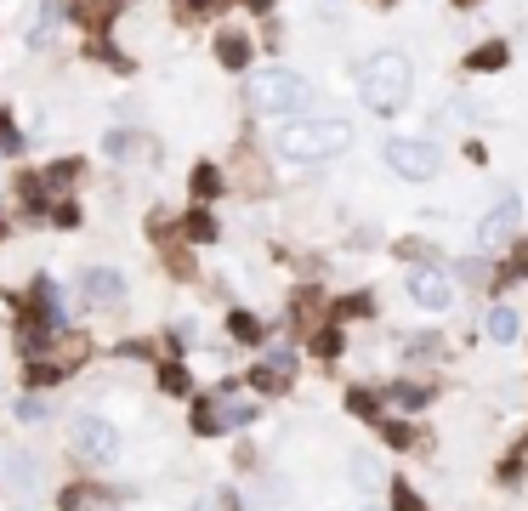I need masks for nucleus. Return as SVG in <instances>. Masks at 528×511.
Segmentation results:
<instances>
[{
  "instance_id": "f8f14e48",
  "label": "nucleus",
  "mask_w": 528,
  "mask_h": 511,
  "mask_svg": "<svg viewBox=\"0 0 528 511\" xmlns=\"http://www.w3.org/2000/svg\"><path fill=\"white\" fill-rule=\"evenodd\" d=\"M387 398H392V409L415 415V409H426V404H432V387H421V381H392V387H387Z\"/></svg>"
},
{
  "instance_id": "9b49d317",
  "label": "nucleus",
  "mask_w": 528,
  "mask_h": 511,
  "mask_svg": "<svg viewBox=\"0 0 528 511\" xmlns=\"http://www.w3.org/2000/svg\"><path fill=\"white\" fill-rule=\"evenodd\" d=\"M216 63L233 74H245L250 69V35H239V29H222L216 35Z\"/></svg>"
},
{
  "instance_id": "a878e982",
  "label": "nucleus",
  "mask_w": 528,
  "mask_h": 511,
  "mask_svg": "<svg viewBox=\"0 0 528 511\" xmlns=\"http://www.w3.org/2000/svg\"><path fill=\"white\" fill-rule=\"evenodd\" d=\"M318 353H330V358H335V353H341V335L324 330V335H318Z\"/></svg>"
},
{
  "instance_id": "6ab92c4d",
  "label": "nucleus",
  "mask_w": 528,
  "mask_h": 511,
  "mask_svg": "<svg viewBox=\"0 0 528 511\" xmlns=\"http://www.w3.org/2000/svg\"><path fill=\"white\" fill-rule=\"evenodd\" d=\"M188 239H199V245H211V239H216L211 211H194V216H188Z\"/></svg>"
},
{
  "instance_id": "f03ea898",
  "label": "nucleus",
  "mask_w": 528,
  "mask_h": 511,
  "mask_svg": "<svg viewBox=\"0 0 528 511\" xmlns=\"http://www.w3.org/2000/svg\"><path fill=\"white\" fill-rule=\"evenodd\" d=\"M284 159H296V165H318V159H335L352 148V125L347 120H290L279 125V137H273Z\"/></svg>"
},
{
  "instance_id": "a211bd4d",
  "label": "nucleus",
  "mask_w": 528,
  "mask_h": 511,
  "mask_svg": "<svg viewBox=\"0 0 528 511\" xmlns=\"http://www.w3.org/2000/svg\"><path fill=\"white\" fill-rule=\"evenodd\" d=\"M194 194H199V199H216V194H222V177H216V165H199V171H194Z\"/></svg>"
},
{
  "instance_id": "ddd939ff",
  "label": "nucleus",
  "mask_w": 528,
  "mask_h": 511,
  "mask_svg": "<svg viewBox=\"0 0 528 511\" xmlns=\"http://www.w3.org/2000/svg\"><path fill=\"white\" fill-rule=\"evenodd\" d=\"M347 472H352V483H358V489H387V472H381V460L364 455V449L347 460Z\"/></svg>"
},
{
  "instance_id": "1a4fd4ad",
  "label": "nucleus",
  "mask_w": 528,
  "mask_h": 511,
  "mask_svg": "<svg viewBox=\"0 0 528 511\" xmlns=\"http://www.w3.org/2000/svg\"><path fill=\"white\" fill-rule=\"evenodd\" d=\"M0 477H6V483H12L18 494H40V489H46V472H40L35 455H23V449L0 455Z\"/></svg>"
},
{
  "instance_id": "39448f33",
  "label": "nucleus",
  "mask_w": 528,
  "mask_h": 511,
  "mask_svg": "<svg viewBox=\"0 0 528 511\" xmlns=\"http://www.w3.org/2000/svg\"><path fill=\"white\" fill-rule=\"evenodd\" d=\"M381 159H387V165H392V171H398L404 182H432V177H438V148H432V142H415V137H387Z\"/></svg>"
},
{
  "instance_id": "4be33fe9",
  "label": "nucleus",
  "mask_w": 528,
  "mask_h": 511,
  "mask_svg": "<svg viewBox=\"0 0 528 511\" xmlns=\"http://www.w3.org/2000/svg\"><path fill=\"white\" fill-rule=\"evenodd\" d=\"M392 506H398V511H426L421 500H415V494L404 489V483H392Z\"/></svg>"
},
{
  "instance_id": "423d86ee",
  "label": "nucleus",
  "mask_w": 528,
  "mask_h": 511,
  "mask_svg": "<svg viewBox=\"0 0 528 511\" xmlns=\"http://www.w3.org/2000/svg\"><path fill=\"white\" fill-rule=\"evenodd\" d=\"M409 296H415V307H426V313H443V307H455V279H449L438 262H421L409 273Z\"/></svg>"
},
{
  "instance_id": "aec40b11",
  "label": "nucleus",
  "mask_w": 528,
  "mask_h": 511,
  "mask_svg": "<svg viewBox=\"0 0 528 511\" xmlns=\"http://www.w3.org/2000/svg\"><path fill=\"white\" fill-rule=\"evenodd\" d=\"M381 432H387V443H392V449H415V438H409V426H398V421H381Z\"/></svg>"
},
{
  "instance_id": "dca6fc26",
  "label": "nucleus",
  "mask_w": 528,
  "mask_h": 511,
  "mask_svg": "<svg viewBox=\"0 0 528 511\" xmlns=\"http://www.w3.org/2000/svg\"><path fill=\"white\" fill-rule=\"evenodd\" d=\"M159 387L171 392V398H188V392H194V375L182 370V364H165V370H159Z\"/></svg>"
},
{
  "instance_id": "2eb2a0df",
  "label": "nucleus",
  "mask_w": 528,
  "mask_h": 511,
  "mask_svg": "<svg viewBox=\"0 0 528 511\" xmlns=\"http://www.w3.org/2000/svg\"><path fill=\"white\" fill-rule=\"evenodd\" d=\"M489 335L494 341H517V307H489Z\"/></svg>"
},
{
  "instance_id": "9d476101",
  "label": "nucleus",
  "mask_w": 528,
  "mask_h": 511,
  "mask_svg": "<svg viewBox=\"0 0 528 511\" xmlns=\"http://www.w3.org/2000/svg\"><path fill=\"white\" fill-rule=\"evenodd\" d=\"M80 290H86L91 307H120V301H125V279L114 273V267H86Z\"/></svg>"
},
{
  "instance_id": "6e6552de",
  "label": "nucleus",
  "mask_w": 528,
  "mask_h": 511,
  "mask_svg": "<svg viewBox=\"0 0 528 511\" xmlns=\"http://www.w3.org/2000/svg\"><path fill=\"white\" fill-rule=\"evenodd\" d=\"M245 421H256V404H199L194 409V432H222V426H245Z\"/></svg>"
},
{
  "instance_id": "0eeeda50",
  "label": "nucleus",
  "mask_w": 528,
  "mask_h": 511,
  "mask_svg": "<svg viewBox=\"0 0 528 511\" xmlns=\"http://www.w3.org/2000/svg\"><path fill=\"white\" fill-rule=\"evenodd\" d=\"M523 228V199H500L483 222H477V250H494V245H506L511 233Z\"/></svg>"
},
{
  "instance_id": "4468645a",
  "label": "nucleus",
  "mask_w": 528,
  "mask_h": 511,
  "mask_svg": "<svg viewBox=\"0 0 528 511\" xmlns=\"http://www.w3.org/2000/svg\"><path fill=\"white\" fill-rule=\"evenodd\" d=\"M506 63H511V52L500 46V40H489V46H477V52H472V69H483V74L506 69Z\"/></svg>"
},
{
  "instance_id": "393cba45",
  "label": "nucleus",
  "mask_w": 528,
  "mask_h": 511,
  "mask_svg": "<svg viewBox=\"0 0 528 511\" xmlns=\"http://www.w3.org/2000/svg\"><path fill=\"white\" fill-rule=\"evenodd\" d=\"M228 0H188V12H199V18H211V12H222Z\"/></svg>"
},
{
  "instance_id": "f3484780",
  "label": "nucleus",
  "mask_w": 528,
  "mask_h": 511,
  "mask_svg": "<svg viewBox=\"0 0 528 511\" xmlns=\"http://www.w3.org/2000/svg\"><path fill=\"white\" fill-rule=\"evenodd\" d=\"M228 330H233V341H250V347L262 341V324H256L250 313H228Z\"/></svg>"
},
{
  "instance_id": "7ed1b4c3",
  "label": "nucleus",
  "mask_w": 528,
  "mask_h": 511,
  "mask_svg": "<svg viewBox=\"0 0 528 511\" xmlns=\"http://www.w3.org/2000/svg\"><path fill=\"white\" fill-rule=\"evenodd\" d=\"M245 103L256 114H290L296 120L301 108H313V80L296 69H256L245 80Z\"/></svg>"
},
{
  "instance_id": "20e7f679",
  "label": "nucleus",
  "mask_w": 528,
  "mask_h": 511,
  "mask_svg": "<svg viewBox=\"0 0 528 511\" xmlns=\"http://www.w3.org/2000/svg\"><path fill=\"white\" fill-rule=\"evenodd\" d=\"M69 443H74V455H80V460H91V466H114V460L125 455L120 426H114V421H103V415H74Z\"/></svg>"
},
{
  "instance_id": "cd10ccee",
  "label": "nucleus",
  "mask_w": 528,
  "mask_h": 511,
  "mask_svg": "<svg viewBox=\"0 0 528 511\" xmlns=\"http://www.w3.org/2000/svg\"><path fill=\"white\" fill-rule=\"evenodd\" d=\"M460 6H472V0H460Z\"/></svg>"
},
{
  "instance_id": "f257e3e1",
  "label": "nucleus",
  "mask_w": 528,
  "mask_h": 511,
  "mask_svg": "<svg viewBox=\"0 0 528 511\" xmlns=\"http://www.w3.org/2000/svg\"><path fill=\"white\" fill-rule=\"evenodd\" d=\"M409 91H415V63L404 52H370L358 63V97L370 114H398L409 103Z\"/></svg>"
},
{
  "instance_id": "5701e85b",
  "label": "nucleus",
  "mask_w": 528,
  "mask_h": 511,
  "mask_svg": "<svg viewBox=\"0 0 528 511\" xmlns=\"http://www.w3.org/2000/svg\"><path fill=\"white\" fill-rule=\"evenodd\" d=\"M18 415H23V421H46V415H52V404H40V398H29V404H18Z\"/></svg>"
},
{
  "instance_id": "412c9836",
  "label": "nucleus",
  "mask_w": 528,
  "mask_h": 511,
  "mask_svg": "<svg viewBox=\"0 0 528 511\" xmlns=\"http://www.w3.org/2000/svg\"><path fill=\"white\" fill-rule=\"evenodd\" d=\"M57 375H63L57 364H29V387H52Z\"/></svg>"
},
{
  "instance_id": "bb28decb",
  "label": "nucleus",
  "mask_w": 528,
  "mask_h": 511,
  "mask_svg": "<svg viewBox=\"0 0 528 511\" xmlns=\"http://www.w3.org/2000/svg\"><path fill=\"white\" fill-rule=\"evenodd\" d=\"M245 6H256V12H267V6H273V0H245Z\"/></svg>"
},
{
  "instance_id": "b1692460",
  "label": "nucleus",
  "mask_w": 528,
  "mask_h": 511,
  "mask_svg": "<svg viewBox=\"0 0 528 511\" xmlns=\"http://www.w3.org/2000/svg\"><path fill=\"white\" fill-rule=\"evenodd\" d=\"M0 148H6V154H18V148H23V137L6 125V114H0Z\"/></svg>"
}]
</instances>
